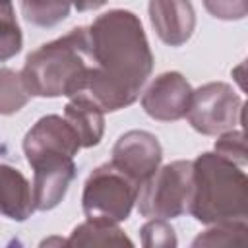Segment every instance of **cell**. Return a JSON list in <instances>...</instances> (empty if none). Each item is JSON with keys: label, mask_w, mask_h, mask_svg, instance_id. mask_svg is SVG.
I'll return each instance as SVG.
<instances>
[{"label": "cell", "mask_w": 248, "mask_h": 248, "mask_svg": "<svg viewBox=\"0 0 248 248\" xmlns=\"http://www.w3.org/2000/svg\"><path fill=\"white\" fill-rule=\"evenodd\" d=\"M95 72L83 93L103 112L134 105L151 76L153 52L140 17L130 10H108L89 25Z\"/></svg>", "instance_id": "1"}, {"label": "cell", "mask_w": 248, "mask_h": 248, "mask_svg": "<svg viewBox=\"0 0 248 248\" xmlns=\"http://www.w3.org/2000/svg\"><path fill=\"white\" fill-rule=\"evenodd\" d=\"M93 72L95 56L89 27H76L29 52L19 74L31 97L72 99L87 91Z\"/></svg>", "instance_id": "2"}, {"label": "cell", "mask_w": 248, "mask_h": 248, "mask_svg": "<svg viewBox=\"0 0 248 248\" xmlns=\"http://www.w3.org/2000/svg\"><path fill=\"white\" fill-rule=\"evenodd\" d=\"M202 225L248 221V178L242 167L205 151L192 161L188 211Z\"/></svg>", "instance_id": "3"}, {"label": "cell", "mask_w": 248, "mask_h": 248, "mask_svg": "<svg viewBox=\"0 0 248 248\" xmlns=\"http://www.w3.org/2000/svg\"><path fill=\"white\" fill-rule=\"evenodd\" d=\"M140 184L110 161L93 169L83 184L81 207L87 219L122 223L130 217Z\"/></svg>", "instance_id": "4"}, {"label": "cell", "mask_w": 248, "mask_h": 248, "mask_svg": "<svg viewBox=\"0 0 248 248\" xmlns=\"http://www.w3.org/2000/svg\"><path fill=\"white\" fill-rule=\"evenodd\" d=\"M192 190V161H172L159 167L138 192V211L147 219H174L188 211Z\"/></svg>", "instance_id": "5"}, {"label": "cell", "mask_w": 248, "mask_h": 248, "mask_svg": "<svg viewBox=\"0 0 248 248\" xmlns=\"http://www.w3.org/2000/svg\"><path fill=\"white\" fill-rule=\"evenodd\" d=\"M242 97L223 81H209L196 91L186 110L190 126L203 136H219L242 122Z\"/></svg>", "instance_id": "6"}, {"label": "cell", "mask_w": 248, "mask_h": 248, "mask_svg": "<svg viewBox=\"0 0 248 248\" xmlns=\"http://www.w3.org/2000/svg\"><path fill=\"white\" fill-rule=\"evenodd\" d=\"M163 147L159 140L145 130H130L122 134L114 147L110 163L134 178L140 186L161 167Z\"/></svg>", "instance_id": "7"}, {"label": "cell", "mask_w": 248, "mask_h": 248, "mask_svg": "<svg viewBox=\"0 0 248 248\" xmlns=\"http://www.w3.org/2000/svg\"><path fill=\"white\" fill-rule=\"evenodd\" d=\"M192 85L180 72L159 74L141 95V108L159 122H174L186 116Z\"/></svg>", "instance_id": "8"}, {"label": "cell", "mask_w": 248, "mask_h": 248, "mask_svg": "<svg viewBox=\"0 0 248 248\" xmlns=\"http://www.w3.org/2000/svg\"><path fill=\"white\" fill-rule=\"evenodd\" d=\"M33 169V205L35 211L54 209L66 196L72 180L76 178L74 157L46 155L29 163Z\"/></svg>", "instance_id": "9"}, {"label": "cell", "mask_w": 248, "mask_h": 248, "mask_svg": "<svg viewBox=\"0 0 248 248\" xmlns=\"http://www.w3.org/2000/svg\"><path fill=\"white\" fill-rule=\"evenodd\" d=\"M79 149L81 143L78 134L60 114H46L39 118L23 138V153L27 163L46 155L76 157Z\"/></svg>", "instance_id": "10"}, {"label": "cell", "mask_w": 248, "mask_h": 248, "mask_svg": "<svg viewBox=\"0 0 248 248\" xmlns=\"http://www.w3.org/2000/svg\"><path fill=\"white\" fill-rule=\"evenodd\" d=\"M149 19L157 37L169 46L184 45L196 29L190 0H149Z\"/></svg>", "instance_id": "11"}, {"label": "cell", "mask_w": 248, "mask_h": 248, "mask_svg": "<svg viewBox=\"0 0 248 248\" xmlns=\"http://www.w3.org/2000/svg\"><path fill=\"white\" fill-rule=\"evenodd\" d=\"M35 211L29 180L21 170L0 163V215L10 221H25Z\"/></svg>", "instance_id": "12"}, {"label": "cell", "mask_w": 248, "mask_h": 248, "mask_svg": "<svg viewBox=\"0 0 248 248\" xmlns=\"http://www.w3.org/2000/svg\"><path fill=\"white\" fill-rule=\"evenodd\" d=\"M64 118L79 138L81 147H95L105 134V112L85 95H76L64 107Z\"/></svg>", "instance_id": "13"}, {"label": "cell", "mask_w": 248, "mask_h": 248, "mask_svg": "<svg viewBox=\"0 0 248 248\" xmlns=\"http://www.w3.org/2000/svg\"><path fill=\"white\" fill-rule=\"evenodd\" d=\"M132 246L134 242L124 234L118 223L85 219L66 240V246Z\"/></svg>", "instance_id": "14"}, {"label": "cell", "mask_w": 248, "mask_h": 248, "mask_svg": "<svg viewBox=\"0 0 248 248\" xmlns=\"http://www.w3.org/2000/svg\"><path fill=\"white\" fill-rule=\"evenodd\" d=\"M72 0H21L23 17L37 27H54L70 14Z\"/></svg>", "instance_id": "15"}, {"label": "cell", "mask_w": 248, "mask_h": 248, "mask_svg": "<svg viewBox=\"0 0 248 248\" xmlns=\"http://www.w3.org/2000/svg\"><path fill=\"white\" fill-rule=\"evenodd\" d=\"M31 95L21 74L12 68H0V114H16L29 103Z\"/></svg>", "instance_id": "16"}, {"label": "cell", "mask_w": 248, "mask_h": 248, "mask_svg": "<svg viewBox=\"0 0 248 248\" xmlns=\"http://www.w3.org/2000/svg\"><path fill=\"white\" fill-rule=\"evenodd\" d=\"M23 46L19 23L12 0H0V62L14 58Z\"/></svg>", "instance_id": "17"}, {"label": "cell", "mask_w": 248, "mask_h": 248, "mask_svg": "<svg viewBox=\"0 0 248 248\" xmlns=\"http://www.w3.org/2000/svg\"><path fill=\"white\" fill-rule=\"evenodd\" d=\"M248 232L246 223H219V225H209L207 231L200 232L192 246H238L244 242Z\"/></svg>", "instance_id": "18"}, {"label": "cell", "mask_w": 248, "mask_h": 248, "mask_svg": "<svg viewBox=\"0 0 248 248\" xmlns=\"http://www.w3.org/2000/svg\"><path fill=\"white\" fill-rule=\"evenodd\" d=\"M140 234L145 248H172L178 244L174 229L167 223V219H149L140 229Z\"/></svg>", "instance_id": "19"}, {"label": "cell", "mask_w": 248, "mask_h": 248, "mask_svg": "<svg viewBox=\"0 0 248 248\" xmlns=\"http://www.w3.org/2000/svg\"><path fill=\"white\" fill-rule=\"evenodd\" d=\"M215 153L221 157L236 163L238 167L246 165V145H244V132L242 130H227L219 134L215 141Z\"/></svg>", "instance_id": "20"}, {"label": "cell", "mask_w": 248, "mask_h": 248, "mask_svg": "<svg viewBox=\"0 0 248 248\" xmlns=\"http://www.w3.org/2000/svg\"><path fill=\"white\" fill-rule=\"evenodd\" d=\"M248 0H203L205 10L223 21H238L246 17Z\"/></svg>", "instance_id": "21"}, {"label": "cell", "mask_w": 248, "mask_h": 248, "mask_svg": "<svg viewBox=\"0 0 248 248\" xmlns=\"http://www.w3.org/2000/svg\"><path fill=\"white\" fill-rule=\"evenodd\" d=\"M105 4H107V0H72V6L78 12H91V10H97Z\"/></svg>", "instance_id": "22"}]
</instances>
